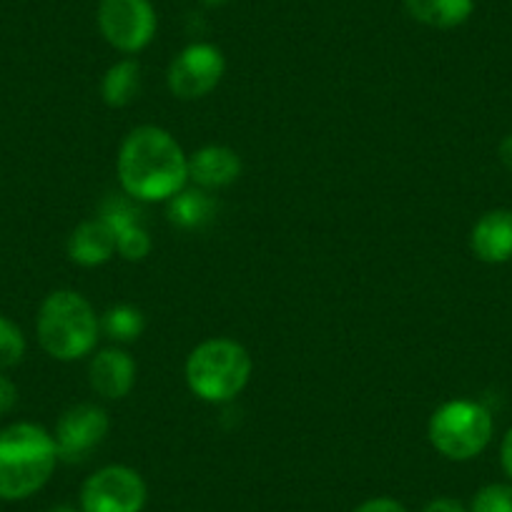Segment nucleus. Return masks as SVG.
<instances>
[{
    "mask_svg": "<svg viewBox=\"0 0 512 512\" xmlns=\"http://www.w3.org/2000/svg\"><path fill=\"white\" fill-rule=\"evenodd\" d=\"M204 6H221V3H226V0H201Z\"/></svg>",
    "mask_w": 512,
    "mask_h": 512,
    "instance_id": "cd10ccee",
    "label": "nucleus"
},
{
    "mask_svg": "<svg viewBox=\"0 0 512 512\" xmlns=\"http://www.w3.org/2000/svg\"><path fill=\"white\" fill-rule=\"evenodd\" d=\"M26 357V337L21 327L0 314V369H11Z\"/></svg>",
    "mask_w": 512,
    "mask_h": 512,
    "instance_id": "a211bd4d",
    "label": "nucleus"
},
{
    "mask_svg": "<svg viewBox=\"0 0 512 512\" xmlns=\"http://www.w3.org/2000/svg\"><path fill=\"white\" fill-rule=\"evenodd\" d=\"M405 11L422 26L450 31L472 16L475 0H405Z\"/></svg>",
    "mask_w": 512,
    "mask_h": 512,
    "instance_id": "4468645a",
    "label": "nucleus"
},
{
    "mask_svg": "<svg viewBox=\"0 0 512 512\" xmlns=\"http://www.w3.org/2000/svg\"><path fill=\"white\" fill-rule=\"evenodd\" d=\"M141 93V66L134 58H121L113 63L101 81V96L106 106L126 108L139 98Z\"/></svg>",
    "mask_w": 512,
    "mask_h": 512,
    "instance_id": "dca6fc26",
    "label": "nucleus"
},
{
    "mask_svg": "<svg viewBox=\"0 0 512 512\" xmlns=\"http://www.w3.org/2000/svg\"><path fill=\"white\" fill-rule=\"evenodd\" d=\"M123 194L136 201H169L189 184V156L161 126L128 131L116 159Z\"/></svg>",
    "mask_w": 512,
    "mask_h": 512,
    "instance_id": "f257e3e1",
    "label": "nucleus"
},
{
    "mask_svg": "<svg viewBox=\"0 0 512 512\" xmlns=\"http://www.w3.org/2000/svg\"><path fill=\"white\" fill-rule=\"evenodd\" d=\"M500 462L505 475L512 480V427L507 430V435L502 437V447H500Z\"/></svg>",
    "mask_w": 512,
    "mask_h": 512,
    "instance_id": "393cba45",
    "label": "nucleus"
},
{
    "mask_svg": "<svg viewBox=\"0 0 512 512\" xmlns=\"http://www.w3.org/2000/svg\"><path fill=\"white\" fill-rule=\"evenodd\" d=\"M422 512H467V507L455 497H435L422 507Z\"/></svg>",
    "mask_w": 512,
    "mask_h": 512,
    "instance_id": "b1692460",
    "label": "nucleus"
},
{
    "mask_svg": "<svg viewBox=\"0 0 512 512\" xmlns=\"http://www.w3.org/2000/svg\"><path fill=\"white\" fill-rule=\"evenodd\" d=\"M226 71L224 53L211 43H191L166 71L169 91L181 101H199L221 83Z\"/></svg>",
    "mask_w": 512,
    "mask_h": 512,
    "instance_id": "6e6552de",
    "label": "nucleus"
},
{
    "mask_svg": "<svg viewBox=\"0 0 512 512\" xmlns=\"http://www.w3.org/2000/svg\"><path fill=\"white\" fill-rule=\"evenodd\" d=\"M472 254L485 264L512 259V209H492L475 221L470 234Z\"/></svg>",
    "mask_w": 512,
    "mask_h": 512,
    "instance_id": "f8f14e48",
    "label": "nucleus"
},
{
    "mask_svg": "<svg viewBox=\"0 0 512 512\" xmlns=\"http://www.w3.org/2000/svg\"><path fill=\"white\" fill-rule=\"evenodd\" d=\"M58 465L56 440L36 422H13L0 430V500L36 495Z\"/></svg>",
    "mask_w": 512,
    "mask_h": 512,
    "instance_id": "f03ea898",
    "label": "nucleus"
},
{
    "mask_svg": "<svg viewBox=\"0 0 512 512\" xmlns=\"http://www.w3.org/2000/svg\"><path fill=\"white\" fill-rule=\"evenodd\" d=\"M151 236L144 229V224L126 226L116 234V254L123 256L126 262H141L151 254Z\"/></svg>",
    "mask_w": 512,
    "mask_h": 512,
    "instance_id": "6ab92c4d",
    "label": "nucleus"
},
{
    "mask_svg": "<svg viewBox=\"0 0 512 512\" xmlns=\"http://www.w3.org/2000/svg\"><path fill=\"white\" fill-rule=\"evenodd\" d=\"M88 384L103 400H123L136 384L134 357L121 347L101 349L88 362Z\"/></svg>",
    "mask_w": 512,
    "mask_h": 512,
    "instance_id": "9d476101",
    "label": "nucleus"
},
{
    "mask_svg": "<svg viewBox=\"0 0 512 512\" xmlns=\"http://www.w3.org/2000/svg\"><path fill=\"white\" fill-rule=\"evenodd\" d=\"M101 219L111 226L113 231H121L126 226L141 224L139 221V206H136V199H131L128 194L123 196H108L101 206Z\"/></svg>",
    "mask_w": 512,
    "mask_h": 512,
    "instance_id": "aec40b11",
    "label": "nucleus"
},
{
    "mask_svg": "<svg viewBox=\"0 0 512 512\" xmlns=\"http://www.w3.org/2000/svg\"><path fill=\"white\" fill-rule=\"evenodd\" d=\"M66 249L78 267H101L116 254V231L101 216L81 221L68 236Z\"/></svg>",
    "mask_w": 512,
    "mask_h": 512,
    "instance_id": "ddd939ff",
    "label": "nucleus"
},
{
    "mask_svg": "<svg viewBox=\"0 0 512 512\" xmlns=\"http://www.w3.org/2000/svg\"><path fill=\"white\" fill-rule=\"evenodd\" d=\"M352 512H410L400 500H392V497H369L362 505L354 507Z\"/></svg>",
    "mask_w": 512,
    "mask_h": 512,
    "instance_id": "4be33fe9",
    "label": "nucleus"
},
{
    "mask_svg": "<svg viewBox=\"0 0 512 512\" xmlns=\"http://www.w3.org/2000/svg\"><path fill=\"white\" fill-rule=\"evenodd\" d=\"M470 512H512V485L492 482L472 497Z\"/></svg>",
    "mask_w": 512,
    "mask_h": 512,
    "instance_id": "412c9836",
    "label": "nucleus"
},
{
    "mask_svg": "<svg viewBox=\"0 0 512 512\" xmlns=\"http://www.w3.org/2000/svg\"><path fill=\"white\" fill-rule=\"evenodd\" d=\"M214 211H216V204L209 196V191L196 189V186H184V189L176 191V194L166 201V214H169V221L186 231L201 229L204 224H209Z\"/></svg>",
    "mask_w": 512,
    "mask_h": 512,
    "instance_id": "2eb2a0df",
    "label": "nucleus"
},
{
    "mask_svg": "<svg viewBox=\"0 0 512 512\" xmlns=\"http://www.w3.org/2000/svg\"><path fill=\"white\" fill-rule=\"evenodd\" d=\"M492 415L482 402L450 400L432 412L427 422L430 445L452 462H467L485 452L492 440Z\"/></svg>",
    "mask_w": 512,
    "mask_h": 512,
    "instance_id": "39448f33",
    "label": "nucleus"
},
{
    "mask_svg": "<svg viewBox=\"0 0 512 512\" xmlns=\"http://www.w3.org/2000/svg\"><path fill=\"white\" fill-rule=\"evenodd\" d=\"M239 176L241 159L229 146L209 144L189 156V181L196 189H224V186L234 184Z\"/></svg>",
    "mask_w": 512,
    "mask_h": 512,
    "instance_id": "9b49d317",
    "label": "nucleus"
},
{
    "mask_svg": "<svg viewBox=\"0 0 512 512\" xmlns=\"http://www.w3.org/2000/svg\"><path fill=\"white\" fill-rule=\"evenodd\" d=\"M36 334L48 357L58 362H76L88 357L96 347L101 317L81 292L56 289L38 309Z\"/></svg>",
    "mask_w": 512,
    "mask_h": 512,
    "instance_id": "7ed1b4c3",
    "label": "nucleus"
},
{
    "mask_svg": "<svg viewBox=\"0 0 512 512\" xmlns=\"http://www.w3.org/2000/svg\"><path fill=\"white\" fill-rule=\"evenodd\" d=\"M254 362L244 344L229 337H211L196 344L186 357V384L199 400L221 405L231 402L249 384Z\"/></svg>",
    "mask_w": 512,
    "mask_h": 512,
    "instance_id": "20e7f679",
    "label": "nucleus"
},
{
    "mask_svg": "<svg viewBox=\"0 0 512 512\" xmlns=\"http://www.w3.org/2000/svg\"><path fill=\"white\" fill-rule=\"evenodd\" d=\"M500 161L512 171V134L500 141Z\"/></svg>",
    "mask_w": 512,
    "mask_h": 512,
    "instance_id": "a878e982",
    "label": "nucleus"
},
{
    "mask_svg": "<svg viewBox=\"0 0 512 512\" xmlns=\"http://www.w3.org/2000/svg\"><path fill=\"white\" fill-rule=\"evenodd\" d=\"M108 430H111V420H108V412L101 405L81 402V405L68 407L58 417L56 432H53L58 460L83 462L106 440Z\"/></svg>",
    "mask_w": 512,
    "mask_h": 512,
    "instance_id": "1a4fd4ad",
    "label": "nucleus"
},
{
    "mask_svg": "<svg viewBox=\"0 0 512 512\" xmlns=\"http://www.w3.org/2000/svg\"><path fill=\"white\" fill-rule=\"evenodd\" d=\"M146 482L134 467L106 465L81 487L83 512H141L146 507Z\"/></svg>",
    "mask_w": 512,
    "mask_h": 512,
    "instance_id": "0eeeda50",
    "label": "nucleus"
},
{
    "mask_svg": "<svg viewBox=\"0 0 512 512\" xmlns=\"http://www.w3.org/2000/svg\"><path fill=\"white\" fill-rule=\"evenodd\" d=\"M18 402V387L0 372V415H8V412L16 407Z\"/></svg>",
    "mask_w": 512,
    "mask_h": 512,
    "instance_id": "5701e85b",
    "label": "nucleus"
},
{
    "mask_svg": "<svg viewBox=\"0 0 512 512\" xmlns=\"http://www.w3.org/2000/svg\"><path fill=\"white\" fill-rule=\"evenodd\" d=\"M48 512H83L81 507H76V505H66V502H63V505H56V507H51V510Z\"/></svg>",
    "mask_w": 512,
    "mask_h": 512,
    "instance_id": "bb28decb",
    "label": "nucleus"
},
{
    "mask_svg": "<svg viewBox=\"0 0 512 512\" xmlns=\"http://www.w3.org/2000/svg\"><path fill=\"white\" fill-rule=\"evenodd\" d=\"M144 314L141 309L131 307V304H118V307H111L101 317V329L118 344L136 342V339L144 334Z\"/></svg>",
    "mask_w": 512,
    "mask_h": 512,
    "instance_id": "f3484780",
    "label": "nucleus"
},
{
    "mask_svg": "<svg viewBox=\"0 0 512 512\" xmlns=\"http://www.w3.org/2000/svg\"><path fill=\"white\" fill-rule=\"evenodd\" d=\"M96 23L103 41L126 56L144 51L159 26L151 0H101Z\"/></svg>",
    "mask_w": 512,
    "mask_h": 512,
    "instance_id": "423d86ee",
    "label": "nucleus"
}]
</instances>
